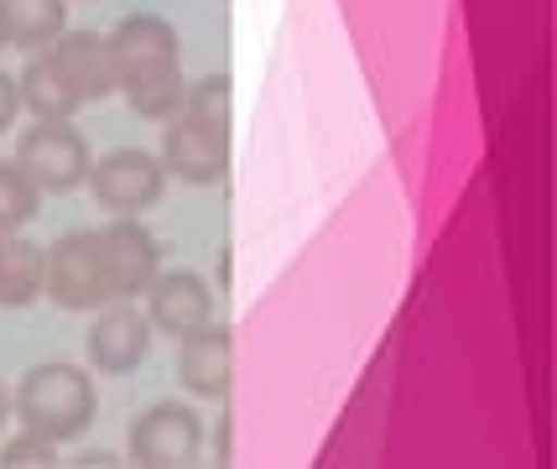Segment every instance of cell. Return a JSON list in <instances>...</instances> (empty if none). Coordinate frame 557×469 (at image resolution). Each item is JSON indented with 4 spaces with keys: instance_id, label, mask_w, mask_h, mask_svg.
Wrapping results in <instances>:
<instances>
[{
    "instance_id": "1",
    "label": "cell",
    "mask_w": 557,
    "mask_h": 469,
    "mask_svg": "<svg viewBox=\"0 0 557 469\" xmlns=\"http://www.w3.org/2000/svg\"><path fill=\"white\" fill-rule=\"evenodd\" d=\"M110 37L115 52V74H121L125 104L146 115V121H172L183 115V52H177V32L162 16H125Z\"/></svg>"
},
{
    "instance_id": "2",
    "label": "cell",
    "mask_w": 557,
    "mask_h": 469,
    "mask_svg": "<svg viewBox=\"0 0 557 469\" xmlns=\"http://www.w3.org/2000/svg\"><path fill=\"white\" fill-rule=\"evenodd\" d=\"M95 407H99L95 381L78 366H63V360L32 366L22 375V386L11 392V412L22 418V428L37 433V439H52V444H69L78 433H89Z\"/></svg>"
},
{
    "instance_id": "3",
    "label": "cell",
    "mask_w": 557,
    "mask_h": 469,
    "mask_svg": "<svg viewBox=\"0 0 557 469\" xmlns=\"http://www.w3.org/2000/svg\"><path fill=\"white\" fill-rule=\"evenodd\" d=\"M11 162L37 183V194H73V188L89 183V162L95 157H89V141L69 121H37L22 131Z\"/></svg>"
},
{
    "instance_id": "4",
    "label": "cell",
    "mask_w": 557,
    "mask_h": 469,
    "mask_svg": "<svg viewBox=\"0 0 557 469\" xmlns=\"http://www.w3.org/2000/svg\"><path fill=\"white\" fill-rule=\"evenodd\" d=\"M42 297H52L63 313H99L110 297V276L99 261L95 230H73L58 246H48V272H42Z\"/></svg>"
},
{
    "instance_id": "5",
    "label": "cell",
    "mask_w": 557,
    "mask_h": 469,
    "mask_svg": "<svg viewBox=\"0 0 557 469\" xmlns=\"http://www.w3.org/2000/svg\"><path fill=\"white\" fill-rule=\"evenodd\" d=\"M131 465L141 469H188L203 454V422L188 402H157L125 433Z\"/></svg>"
},
{
    "instance_id": "6",
    "label": "cell",
    "mask_w": 557,
    "mask_h": 469,
    "mask_svg": "<svg viewBox=\"0 0 557 469\" xmlns=\"http://www.w3.org/2000/svg\"><path fill=\"white\" fill-rule=\"evenodd\" d=\"M99 209H110L115 220H136L141 209H151L162 188H168V168L162 157H151L141 147H121V151H104L99 162H89V183Z\"/></svg>"
},
{
    "instance_id": "7",
    "label": "cell",
    "mask_w": 557,
    "mask_h": 469,
    "mask_svg": "<svg viewBox=\"0 0 557 469\" xmlns=\"http://www.w3.org/2000/svg\"><path fill=\"white\" fill-rule=\"evenodd\" d=\"M99 235V261H104V276H110V297L121 303H136L146 297V287L162 272V250H157V235L146 230L141 220H110Z\"/></svg>"
},
{
    "instance_id": "8",
    "label": "cell",
    "mask_w": 557,
    "mask_h": 469,
    "mask_svg": "<svg viewBox=\"0 0 557 469\" xmlns=\"http://www.w3.org/2000/svg\"><path fill=\"white\" fill-rule=\"evenodd\" d=\"M84 349H89V366H95L99 375H131L146 355H151V319H146L136 303H121V297H115V303H104L99 319L89 323Z\"/></svg>"
},
{
    "instance_id": "9",
    "label": "cell",
    "mask_w": 557,
    "mask_h": 469,
    "mask_svg": "<svg viewBox=\"0 0 557 469\" xmlns=\"http://www.w3.org/2000/svg\"><path fill=\"white\" fill-rule=\"evenodd\" d=\"M162 168L194 188H214L230 173V136H219L188 115H172L162 131Z\"/></svg>"
},
{
    "instance_id": "10",
    "label": "cell",
    "mask_w": 557,
    "mask_h": 469,
    "mask_svg": "<svg viewBox=\"0 0 557 469\" xmlns=\"http://www.w3.org/2000/svg\"><path fill=\"white\" fill-rule=\"evenodd\" d=\"M146 319L151 334L188 340L203 323H214V293L198 272H157V282L146 287Z\"/></svg>"
},
{
    "instance_id": "11",
    "label": "cell",
    "mask_w": 557,
    "mask_h": 469,
    "mask_svg": "<svg viewBox=\"0 0 557 469\" xmlns=\"http://www.w3.org/2000/svg\"><path fill=\"white\" fill-rule=\"evenodd\" d=\"M177 381L198 402H224L235 381V345L224 323H203L198 334L177 340Z\"/></svg>"
},
{
    "instance_id": "12",
    "label": "cell",
    "mask_w": 557,
    "mask_h": 469,
    "mask_svg": "<svg viewBox=\"0 0 557 469\" xmlns=\"http://www.w3.org/2000/svg\"><path fill=\"white\" fill-rule=\"evenodd\" d=\"M52 58L63 63V74L73 78V89L84 104H99V99L121 95V74H115V52H110V37L99 32H63L52 42Z\"/></svg>"
},
{
    "instance_id": "13",
    "label": "cell",
    "mask_w": 557,
    "mask_h": 469,
    "mask_svg": "<svg viewBox=\"0 0 557 469\" xmlns=\"http://www.w3.org/2000/svg\"><path fill=\"white\" fill-rule=\"evenodd\" d=\"M16 95H22V110H32L37 121H69L73 110H84V99L63 74V63L52 58V48L26 58V69L16 74Z\"/></svg>"
},
{
    "instance_id": "14",
    "label": "cell",
    "mask_w": 557,
    "mask_h": 469,
    "mask_svg": "<svg viewBox=\"0 0 557 469\" xmlns=\"http://www.w3.org/2000/svg\"><path fill=\"white\" fill-rule=\"evenodd\" d=\"M42 272H48V246L0 235V308H26L42 297Z\"/></svg>"
},
{
    "instance_id": "15",
    "label": "cell",
    "mask_w": 557,
    "mask_h": 469,
    "mask_svg": "<svg viewBox=\"0 0 557 469\" xmlns=\"http://www.w3.org/2000/svg\"><path fill=\"white\" fill-rule=\"evenodd\" d=\"M11 48L42 52L69 32V0H0Z\"/></svg>"
},
{
    "instance_id": "16",
    "label": "cell",
    "mask_w": 557,
    "mask_h": 469,
    "mask_svg": "<svg viewBox=\"0 0 557 469\" xmlns=\"http://www.w3.org/2000/svg\"><path fill=\"white\" fill-rule=\"evenodd\" d=\"M183 115L198 125H209L219 136H230V115H235V95H230V74H209L188 84V95H183Z\"/></svg>"
},
{
    "instance_id": "17",
    "label": "cell",
    "mask_w": 557,
    "mask_h": 469,
    "mask_svg": "<svg viewBox=\"0 0 557 469\" xmlns=\"http://www.w3.org/2000/svg\"><path fill=\"white\" fill-rule=\"evenodd\" d=\"M37 209H42L37 183L16 162H0V235H16L22 224L37 220Z\"/></svg>"
},
{
    "instance_id": "18",
    "label": "cell",
    "mask_w": 557,
    "mask_h": 469,
    "mask_svg": "<svg viewBox=\"0 0 557 469\" xmlns=\"http://www.w3.org/2000/svg\"><path fill=\"white\" fill-rule=\"evenodd\" d=\"M48 465H58V444L26 433V428H22V439H11V444L0 448V469H48Z\"/></svg>"
},
{
    "instance_id": "19",
    "label": "cell",
    "mask_w": 557,
    "mask_h": 469,
    "mask_svg": "<svg viewBox=\"0 0 557 469\" xmlns=\"http://www.w3.org/2000/svg\"><path fill=\"white\" fill-rule=\"evenodd\" d=\"M16 110H22V95H16V74H0V136L11 131Z\"/></svg>"
},
{
    "instance_id": "20",
    "label": "cell",
    "mask_w": 557,
    "mask_h": 469,
    "mask_svg": "<svg viewBox=\"0 0 557 469\" xmlns=\"http://www.w3.org/2000/svg\"><path fill=\"white\" fill-rule=\"evenodd\" d=\"M214 459L219 465H230V459H235V422H230V412H224L219 428H214Z\"/></svg>"
},
{
    "instance_id": "21",
    "label": "cell",
    "mask_w": 557,
    "mask_h": 469,
    "mask_svg": "<svg viewBox=\"0 0 557 469\" xmlns=\"http://www.w3.org/2000/svg\"><path fill=\"white\" fill-rule=\"evenodd\" d=\"M78 465H84V469H110V465H115V459H110V454H84Z\"/></svg>"
},
{
    "instance_id": "22",
    "label": "cell",
    "mask_w": 557,
    "mask_h": 469,
    "mask_svg": "<svg viewBox=\"0 0 557 469\" xmlns=\"http://www.w3.org/2000/svg\"><path fill=\"white\" fill-rule=\"evenodd\" d=\"M5 418H11V392H5V381H0V428H5Z\"/></svg>"
},
{
    "instance_id": "23",
    "label": "cell",
    "mask_w": 557,
    "mask_h": 469,
    "mask_svg": "<svg viewBox=\"0 0 557 469\" xmlns=\"http://www.w3.org/2000/svg\"><path fill=\"white\" fill-rule=\"evenodd\" d=\"M11 48V32H5V11H0V52Z\"/></svg>"
}]
</instances>
